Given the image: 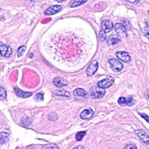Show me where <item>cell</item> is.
Wrapping results in <instances>:
<instances>
[{
  "mask_svg": "<svg viewBox=\"0 0 149 149\" xmlns=\"http://www.w3.org/2000/svg\"><path fill=\"white\" fill-rule=\"evenodd\" d=\"M90 95H91V98L97 100V99H101L103 98L104 95H105V91L104 89H101L100 87H93L91 90L90 92Z\"/></svg>",
  "mask_w": 149,
  "mask_h": 149,
  "instance_id": "1",
  "label": "cell"
},
{
  "mask_svg": "<svg viewBox=\"0 0 149 149\" xmlns=\"http://www.w3.org/2000/svg\"><path fill=\"white\" fill-rule=\"evenodd\" d=\"M109 64L110 65L111 69L114 71V72H119L121 71L123 68V65L120 62L119 60H117L115 58H112L109 61Z\"/></svg>",
  "mask_w": 149,
  "mask_h": 149,
  "instance_id": "2",
  "label": "cell"
},
{
  "mask_svg": "<svg viewBox=\"0 0 149 149\" xmlns=\"http://www.w3.org/2000/svg\"><path fill=\"white\" fill-rule=\"evenodd\" d=\"M12 54V48L6 44L0 42V57L8 58Z\"/></svg>",
  "mask_w": 149,
  "mask_h": 149,
  "instance_id": "3",
  "label": "cell"
},
{
  "mask_svg": "<svg viewBox=\"0 0 149 149\" xmlns=\"http://www.w3.org/2000/svg\"><path fill=\"white\" fill-rule=\"evenodd\" d=\"M113 78H110V77H108V78H105V79H104V80H100L99 82H98V87H100V88H101V89H108V88H109L110 86L113 85Z\"/></svg>",
  "mask_w": 149,
  "mask_h": 149,
  "instance_id": "4",
  "label": "cell"
},
{
  "mask_svg": "<svg viewBox=\"0 0 149 149\" xmlns=\"http://www.w3.org/2000/svg\"><path fill=\"white\" fill-rule=\"evenodd\" d=\"M118 104L121 105V106H131L134 104V100L132 96H129V97H120L118 99Z\"/></svg>",
  "mask_w": 149,
  "mask_h": 149,
  "instance_id": "5",
  "label": "cell"
},
{
  "mask_svg": "<svg viewBox=\"0 0 149 149\" xmlns=\"http://www.w3.org/2000/svg\"><path fill=\"white\" fill-rule=\"evenodd\" d=\"M114 29H115V31L117 32L118 36L120 37V38L127 37V30H126V27H124L123 24H121V23L115 24L114 25Z\"/></svg>",
  "mask_w": 149,
  "mask_h": 149,
  "instance_id": "6",
  "label": "cell"
},
{
  "mask_svg": "<svg viewBox=\"0 0 149 149\" xmlns=\"http://www.w3.org/2000/svg\"><path fill=\"white\" fill-rule=\"evenodd\" d=\"M98 67H99L98 61H92L91 64L89 65V66L87 67V69H86V74H87V75L88 76H91V75L95 74V72L98 70Z\"/></svg>",
  "mask_w": 149,
  "mask_h": 149,
  "instance_id": "7",
  "label": "cell"
},
{
  "mask_svg": "<svg viewBox=\"0 0 149 149\" xmlns=\"http://www.w3.org/2000/svg\"><path fill=\"white\" fill-rule=\"evenodd\" d=\"M113 27H114V25L113 24V22L111 21H109V20H104V21L102 22L101 29L105 33L111 32L112 30L113 29Z\"/></svg>",
  "mask_w": 149,
  "mask_h": 149,
  "instance_id": "8",
  "label": "cell"
},
{
  "mask_svg": "<svg viewBox=\"0 0 149 149\" xmlns=\"http://www.w3.org/2000/svg\"><path fill=\"white\" fill-rule=\"evenodd\" d=\"M62 10V7L61 5H53L50 8H48L47 10L45 11V15H53L59 12Z\"/></svg>",
  "mask_w": 149,
  "mask_h": 149,
  "instance_id": "9",
  "label": "cell"
},
{
  "mask_svg": "<svg viewBox=\"0 0 149 149\" xmlns=\"http://www.w3.org/2000/svg\"><path fill=\"white\" fill-rule=\"evenodd\" d=\"M116 56L118 58V60L122 61L123 62H129L130 60H131L129 54L128 52H123V51L117 52H116Z\"/></svg>",
  "mask_w": 149,
  "mask_h": 149,
  "instance_id": "10",
  "label": "cell"
},
{
  "mask_svg": "<svg viewBox=\"0 0 149 149\" xmlns=\"http://www.w3.org/2000/svg\"><path fill=\"white\" fill-rule=\"evenodd\" d=\"M135 133L144 143L149 144V135L146 132H144L143 130H137L135 131Z\"/></svg>",
  "mask_w": 149,
  "mask_h": 149,
  "instance_id": "11",
  "label": "cell"
},
{
  "mask_svg": "<svg viewBox=\"0 0 149 149\" xmlns=\"http://www.w3.org/2000/svg\"><path fill=\"white\" fill-rule=\"evenodd\" d=\"M93 114H94L93 110L91 109H84L83 111L81 112V113H80V118H81L82 119L88 120V119H90V118H92Z\"/></svg>",
  "mask_w": 149,
  "mask_h": 149,
  "instance_id": "12",
  "label": "cell"
},
{
  "mask_svg": "<svg viewBox=\"0 0 149 149\" xmlns=\"http://www.w3.org/2000/svg\"><path fill=\"white\" fill-rule=\"evenodd\" d=\"M120 40H121V38L118 37V35L113 34V35H111L110 37H109V38H108V44L112 45V46H115L118 42H120Z\"/></svg>",
  "mask_w": 149,
  "mask_h": 149,
  "instance_id": "13",
  "label": "cell"
},
{
  "mask_svg": "<svg viewBox=\"0 0 149 149\" xmlns=\"http://www.w3.org/2000/svg\"><path fill=\"white\" fill-rule=\"evenodd\" d=\"M14 92L20 98H27V97H30L32 95V93L31 92H25V91H21L20 89H18L17 87L14 88Z\"/></svg>",
  "mask_w": 149,
  "mask_h": 149,
  "instance_id": "14",
  "label": "cell"
},
{
  "mask_svg": "<svg viewBox=\"0 0 149 149\" xmlns=\"http://www.w3.org/2000/svg\"><path fill=\"white\" fill-rule=\"evenodd\" d=\"M53 85L58 88H61L63 86L67 85V81L62 78H55L53 80Z\"/></svg>",
  "mask_w": 149,
  "mask_h": 149,
  "instance_id": "15",
  "label": "cell"
},
{
  "mask_svg": "<svg viewBox=\"0 0 149 149\" xmlns=\"http://www.w3.org/2000/svg\"><path fill=\"white\" fill-rule=\"evenodd\" d=\"M73 95H74V97L85 98V97L87 96V93L85 92V90H83V89H80V88H78V89H76V90L74 91Z\"/></svg>",
  "mask_w": 149,
  "mask_h": 149,
  "instance_id": "16",
  "label": "cell"
},
{
  "mask_svg": "<svg viewBox=\"0 0 149 149\" xmlns=\"http://www.w3.org/2000/svg\"><path fill=\"white\" fill-rule=\"evenodd\" d=\"M9 140V135L8 133H5V132H1L0 133V145L8 143Z\"/></svg>",
  "mask_w": 149,
  "mask_h": 149,
  "instance_id": "17",
  "label": "cell"
},
{
  "mask_svg": "<svg viewBox=\"0 0 149 149\" xmlns=\"http://www.w3.org/2000/svg\"><path fill=\"white\" fill-rule=\"evenodd\" d=\"M54 95L57 96H61V97H64V98H70V94L67 91H64V90H61V91H54Z\"/></svg>",
  "mask_w": 149,
  "mask_h": 149,
  "instance_id": "18",
  "label": "cell"
},
{
  "mask_svg": "<svg viewBox=\"0 0 149 149\" xmlns=\"http://www.w3.org/2000/svg\"><path fill=\"white\" fill-rule=\"evenodd\" d=\"M88 0H72L70 3L69 6L71 8H74V7H78V6L83 5L84 3H85Z\"/></svg>",
  "mask_w": 149,
  "mask_h": 149,
  "instance_id": "19",
  "label": "cell"
},
{
  "mask_svg": "<svg viewBox=\"0 0 149 149\" xmlns=\"http://www.w3.org/2000/svg\"><path fill=\"white\" fill-rule=\"evenodd\" d=\"M42 149H59L58 146L53 143L45 144L42 147Z\"/></svg>",
  "mask_w": 149,
  "mask_h": 149,
  "instance_id": "20",
  "label": "cell"
},
{
  "mask_svg": "<svg viewBox=\"0 0 149 149\" xmlns=\"http://www.w3.org/2000/svg\"><path fill=\"white\" fill-rule=\"evenodd\" d=\"M7 98V93H6V91L0 86V100H3Z\"/></svg>",
  "mask_w": 149,
  "mask_h": 149,
  "instance_id": "21",
  "label": "cell"
},
{
  "mask_svg": "<svg viewBox=\"0 0 149 149\" xmlns=\"http://www.w3.org/2000/svg\"><path fill=\"white\" fill-rule=\"evenodd\" d=\"M143 35L148 39H149V20L146 21V27L143 31Z\"/></svg>",
  "mask_w": 149,
  "mask_h": 149,
  "instance_id": "22",
  "label": "cell"
},
{
  "mask_svg": "<svg viewBox=\"0 0 149 149\" xmlns=\"http://www.w3.org/2000/svg\"><path fill=\"white\" fill-rule=\"evenodd\" d=\"M86 134V132L85 131H80V132H78V133H76V140L77 141H81L82 139L85 137V135Z\"/></svg>",
  "mask_w": 149,
  "mask_h": 149,
  "instance_id": "23",
  "label": "cell"
},
{
  "mask_svg": "<svg viewBox=\"0 0 149 149\" xmlns=\"http://www.w3.org/2000/svg\"><path fill=\"white\" fill-rule=\"evenodd\" d=\"M26 51V47L24 46H22L20 47L17 49V56L18 57H21L24 54V52Z\"/></svg>",
  "mask_w": 149,
  "mask_h": 149,
  "instance_id": "24",
  "label": "cell"
},
{
  "mask_svg": "<svg viewBox=\"0 0 149 149\" xmlns=\"http://www.w3.org/2000/svg\"><path fill=\"white\" fill-rule=\"evenodd\" d=\"M99 37H100V40L101 42H104V41L106 40V33L101 29L100 33H99Z\"/></svg>",
  "mask_w": 149,
  "mask_h": 149,
  "instance_id": "25",
  "label": "cell"
},
{
  "mask_svg": "<svg viewBox=\"0 0 149 149\" xmlns=\"http://www.w3.org/2000/svg\"><path fill=\"white\" fill-rule=\"evenodd\" d=\"M35 100H38V101H42L43 100V95L42 93H39L37 94V95L35 96Z\"/></svg>",
  "mask_w": 149,
  "mask_h": 149,
  "instance_id": "26",
  "label": "cell"
},
{
  "mask_svg": "<svg viewBox=\"0 0 149 149\" xmlns=\"http://www.w3.org/2000/svg\"><path fill=\"white\" fill-rule=\"evenodd\" d=\"M123 149H138L137 148V147H136V145H134V144H128V145H126Z\"/></svg>",
  "mask_w": 149,
  "mask_h": 149,
  "instance_id": "27",
  "label": "cell"
},
{
  "mask_svg": "<svg viewBox=\"0 0 149 149\" xmlns=\"http://www.w3.org/2000/svg\"><path fill=\"white\" fill-rule=\"evenodd\" d=\"M140 115H141V117L143 118V119H145L147 122L149 123V116L148 115H147L146 113H140Z\"/></svg>",
  "mask_w": 149,
  "mask_h": 149,
  "instance_id": "28",
  "label": "cell"
},
{
  "mask_svg": "<svg viewBox=\"0 0 149 149\" xmlns=\"http://www.w3.org/2000/svg\"><path fill=\"white\" fill-rule=\"evenodd\" d=\"M128 3H132V4H137V3H139V0H128Z\"/></svg>",
  "mask_w": 149,
  "mask_h": 149,
  "instance_id": "29",
  "label": "cell"
},
{
  "mask_svg": "<svg viewBox=\"0 0 149 149\" xmlns=\"http://www.w3.org/2000/svg\"><path fill=\"white\" fill-rule=\"evenodd\" d=\"M144 96H145V98L149 100V91H145V93H144Z\"/></svg>",
  "mask_w": 149,
  "mask_h": 149,
  "instance_id": "30",
  "label": "cell"
},
{
  "mask_svg": "<svg viewBox=\"0 0 149 149\" xmlns=\"http://www.w3.org/2000/svg\"><path fill=\"white\" fill-rule=\"evenodd\" d=\"M72 149H84V148L82 146H77V147H74V148Z\"/></svg>",
  "mask_w": 149,
  "mask_h": 149,
  "instance_id": "31",
  "label": "cell"
},
{
  "mask_svg": "<svg viewBox=\"0 0 149 149\" xmlns=\"http://www.w3.org/2000/svg\"><path fill=\"white\" fill-rule=\"evenodd\" d=\"M56 1H57L58 3H61V2H64L65 0H56Z\"/></svg>",
  "mask_w": 149,
  "mask_h": 149,
  "instance_id": "32",
  "label": "cell"
},
{
  "mask_svg": "<svg viewBox=\"0 0 149 149\" xmlns=\"http://www.w3.org/2000/svg\"><path fill=\"white\" fill-rule=\"evenodd\" d=\"M148 15H149V11H148Z\"/></svg>",
  "mask_w": 149,
  "mask_h": 149,
  "instance_id": "33",
  "label": "cell"
}]
</instances>
